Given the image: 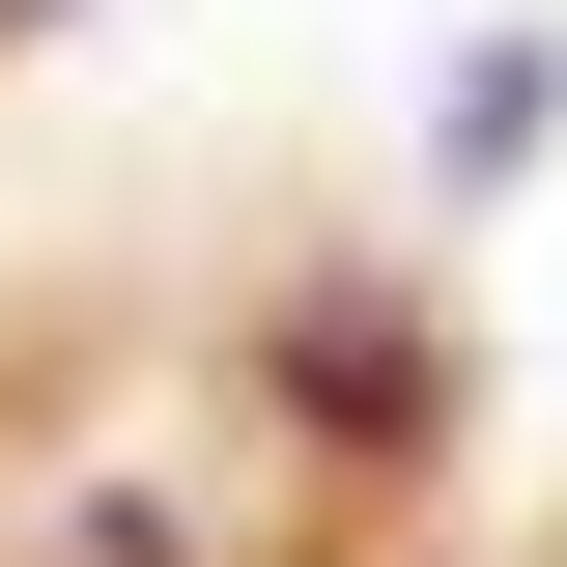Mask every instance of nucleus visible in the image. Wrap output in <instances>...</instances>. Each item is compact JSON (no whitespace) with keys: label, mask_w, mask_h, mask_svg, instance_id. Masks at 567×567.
I'll return each instance as SVG.
<instances>
[{"label":"nucleus","mask_w":567,"mask_h":567,"mask_svg":"<svg viewBox=\"0 0 567 567\" xmlns=\"http://www.w3.org/2000/svg\"><path fill=\"white\" fill-rule=\"evenodd\" d=\"M0 29H58V0H0Z\"/></svg>","instance_id":"obj_1"}]
</instances>
